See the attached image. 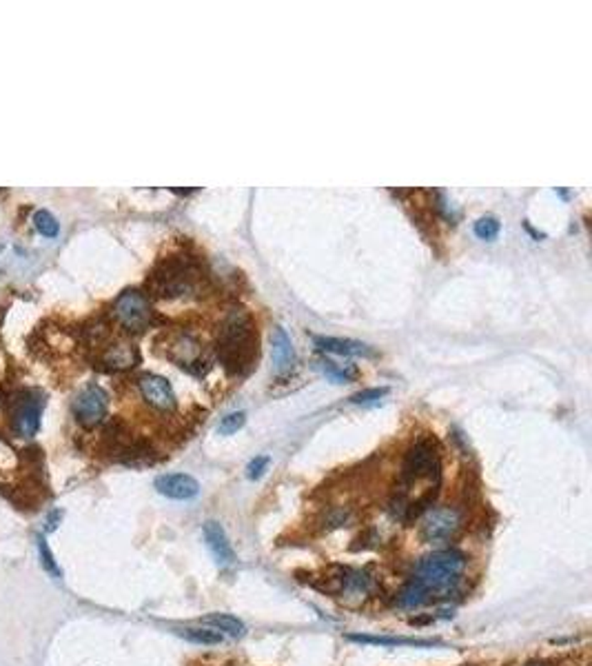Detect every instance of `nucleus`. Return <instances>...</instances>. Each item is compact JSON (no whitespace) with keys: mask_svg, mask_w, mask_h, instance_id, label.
Wrapping results in <instances>:
<instances>
[{"mask_svg":"<svg viewBox=\"0 0 592 666\" xmlns=\"http://www.w3.org/2000/svg\"><path fill=\"white\" fill-rule=\"evenodd\" d=\"M138 360H140L138 349L129 345V342H113L100 355V362L105 365L107 371H127L138 365Z\"/></svg>","mask_w":592,"mask_h":666,"instance_id":"12","label":"nucleus"},{"mask_svg":"<svg viewBox=\"0 0 592 666\" xmlns=\"http://www.w3.org/2000/svg\"><path fill=\"white\" fill-rule=\"evenodd\" d=\"M499 233V220L495 216H484L475 222V236L481 240H493Z\"/></svg>","mask_w":592,"mask_h":666,"instance_id":"23","label":"nucleus"},{"mask_svg":"<svg viewBox=\"0 0 592 666\" xmlns=\"http://www.w3.org/2000/svg\"><path fill=\"white\" fill-rule=\"evenodd\" d=\"M419 478H435L439 480V453L431 440H417L411 449H408L402 467V480L415 482Z\"/></svg>","mask_w":592,"mask_h":666,"instance_id":"6","label":"nucleus"},{"mask_svg":"<svg viewBox=\"0 0 592 666\" xmlns=\"http://www.w3.org/2000/svg\"><path fill=\"white\" fill-rule=\"evenodd\" d=\"M202 627H209V629H215L220 631L222 635L227 633L231 637H242L247 633V627H244V622L238 620L235 615H227V613H211L207 617H202Z\"/></svg>","mask_w":592,"mask_h":666,"instance_id":"17","label":"nucleus"},{"mask_svg":"<svg viewBox=\"0 0 592 666\" xmlns=\"http://www.w3.org/2000/svg\"><path fill=\"white\" fill-rule=\"evenodd\" d=\"M185 640L193 642V644H204V647H215V644H222L224 635L215 629L202 627V629H180L178 631Z\"/></svg>","mask_w":592,"mask_h":666,"instance_id":"20","label":"nucleus"},{"mask_svg":"<svg viewBox=\"0 0 592 666\" xmlns=\"http://www.w3.org/2000/svg\"><path fill=\"white\" fill-rule=\"evenodd\" d=\"M269 464H271V458H269V455H257V458H253V460L249 462V467H247V478H249V480H260L264 473H267Z\"/></svg>","mask_w":592,"mask_h":666,"instance_id":"25","label":"nucleus"},{"mask_svg":"<svg viewBox=\"0 0 592 666\" xmlns=\"http://www.w3.org/2000/svg\"><path fill=\"white\" fill-rule=\"evenodd\" d=\"M36 544H38V555H40V562H43L45 571H47L49 575H53V577H58V580H60V577H63V571H60L58 562L53 560V553L49 551V544H47V540H45L43 535H38Z\"/></svg>","mask_w":592,"mask_h":666,"instance_id":"21","label":"nucleus"},{"mask_svg":"<svg viewBox=\"0 0 592 666\" xmlns=\"http://www.w3.org/2000/svg\"><path fill=\"white\" fill-rule=\"evenodd\" d=\"M198 282V269L185 258H169L149 278V287L162 298H178L193 291Z\"/></svg>","mask_w":592,"mask_h":666,"instance_id":"3","label":"nucleus"},{"mask_svg":"<svg viewBox=\"0 0 592 666\" xmlns=\"http://www.w3.org/2000/svg\"><path fill=\"white\" fill-rule=\"evenodd\" d=\"M271 355H273V365L277 371H287L293 367L295 362V349L293 342L289 338V333L284 331V327H275L273 335H271Z\"/></svg>","mask_w":592,"mask_h":666,"instance_id":"15","label":"nucleus"},{"mask_svg":"<svg viewBox=\"0 0 592 666\" xmlns=\"http://www.w3.org/2000/svg\"><path fill=\"white\" fill-rule=\"evenodd\" d=\"M320 371L329 380L337 382V385H344V382H351L357 378V369L353 365H337L333 360H322Z\"/></svg>","mask_w":592,"mask_h":666,"instance_id":"18","label":"nucleus"},{"mask_svg":"<svg viewBox=\"0 0 592 666\" xmlns=\"http://www.w3.org/2000/svg\"><path fill=\"white\" fill-rule=\"evenodd\" d=\"M155 491L171 500H193L200 493V484L189 473H165L155 478Z\"/></svg>","mask_w":592,"mask_h":666,"instance_id":"10","label":"nucleus"},{"mask_svg":"<svg viewBox=\"0 0 592 666\" xmlns=\"http://www.w3.org/2000/svg\"><path fill=\"white\" fill-rule=\"evenodd\" d=\"M315 345L320 351L326 353H337V355H362V358H373L375 351L357 340H342V338H315Z\"/></svg>","mask_w":592,"mask_h":666,"instance_id":"14","label":"nucleus"},{"mask_svg":"<svg viewBox=\"0 0 592 666\" xmlns=\"http://www.w3.org/2000/svg\"><path fill=\"white\" fill-rule=\"evenodd\" d=\"M202 533H204V540H207L209 551L218 560V564H231L235 560V553L229 544V538H227V533H224L220 522H215V520L204 522Z\"/></svg>","mask_w":592,"mask_h":666,"instance_id":"11","label":"nucleus"},{"mask_svg":"<svg viewBox=\"0 0 592 666\" xmlns=\"http://www.w3.org/2000/svg\"><path fill=\"white\" fill-rule=\"evenodd\" d=\"M113 316L127 331L140 333L151 325V305L145 293H140L138 289H127L116 298Z\"/></svg>","mask_w":592,"mask_h":666,"instance_id":"5","label":"nucleus"},{"mask_svg":"<svg viewBox=\"0 0 592 666\" xmlns=\"http://www.w3.org/2000/svg\"><path fill=\"white\" fill-rule=\"evenodd\" d=\"M107 407H109L107 391L98 385H89L76 395L71 411L78 420V425H83L85 429H93L100 425L102 420H105Z\"/></svg>","mask_w":592,"mask_h":666,"instance_id":"8","label":"nucleus"},{"mask_svg":"<svg viewBox=\"0 0 592 666\" xmlns=\"http://www.w3.org/2000/svg\"><path fill=\"white\" fill-rule=\"evenodd\" d=\"M16 462H18L16 451L9 447L5 440H0V469H11Z\"/></svg>","mask_w":592,"mask_h":666,"instance_id":"27","label":"nucleus"},{"mask_svg":"<svg viewBox=\"0 0 592 666\" xmlns=\"http://www.w3.org/2000/svg\"><path fill=\"white\" fill-rule=\"evenodd\" d=\"M459 527H461V511L455 507H439L426 511L419 524V535L426 544H442L455 538Z\"/></svg>","mask_w":592,"mask_h":666,"instance_id":"7","label":"nucleus"},{"mask_svg":"<svg viewBox=\"0 0 592 666\" xmlns=\"http://www.w3.org/2000/svg\"><path fill=\"white\" fill-rule=\"evenodd\" d=\"M169 358L178 362V367L195 371V367L202 360V347L191 338V335H180L171 342L169 347Z\"/></svg>","mask_w":592,"mask_h":666,"instance_id":"13","label":"nucleus"},{"mask_svg":"<svg viewBox=\"0 0 592 666\" xmlns=\"http://www.w3.org/2000/svg\"><path fill=\"white\" fill-rule=\"evenodd\" d=\"M386 393H389V389H386V387H377V389H364V391H359V393L351 395V402H353V405H369V402L382 400Z\"/></svg>","mask_w":592,"mask_h":666,"instance_id":"26","label":"nucleus"},{"mask_svg":"<svg viewBox=\"0 0 592 666\" xmlns=\"http://www.w3.org/2000/svg\"><path fill=\"white\" fill-rule=\"evenodd\" d=\"M45 409V395L38 389H18L7 400V411L14 431L23 438H34L40 429V415Z\"/></svg>","mask_w":592,"mask_h":666,"instance_id":"4","label":"nucleus"},{"mask_svg":"<svg viewBox=\"0 0 592 666\" xmlns=\"http://www.w3.org/2000/svg\"><path fill=\"white\" fill-rule=\"evenodd\" d=\"M466 571V555L455 549H444L424 555L402 591L397 593V607L417 609L431 600H446L455 593Z\"/></svg>","mask_w":592,"mask_h":666,"instance_id":"1","label":"nucleus"},{"mask_svg":"<svg viewBox=\"0 0 592 666\" xmlns=\"http://www.w3.org/2000/svg\"><path fill=\"white\" fill-rule=\"evenodd\" d=\"M369 589H371V580L362 571L346 573V577L342 580V593L346 597H364L369 593Z\"/></svg>","mask_w":592,"mask_h":666,"instance_id":"19","label":"nucleus"},{"mask_svg":"<svg viewBox=\"0 0 592 666\" xmlns=\"http://www.w3.org/2000/svg\"><path fill=\"white\" fill-rule=\"evenodd\" d=\"M140 393L151 407L160 411H173L175 409V393L167 378L155 375V373H145L138 380Z\"/></svg>","mask_w":592,"mask_h":666,"instance_id":"9","label":"nucleus"},{"mask_svg":"<svg viewBox=\"0 0 592 666\" xmlns=\"http://www.w3.org/2000/svg\"><path fill=\"white\" fill-rule=\"evenodd\" d=\"M346 640L357 644H373V647H433L437 642L415 640V637H384V635H346Z\"/></svg>","mask_w":592,"mask_h":666,"instance_id":"16","label":"nucleus"},{"mask_svg":"<svg viewBox=\"0 0 592 666\" xmlns=\"http://www.w3.org/2000/svg\"><path fill=\"white\" fill-rule=\"evenodd\" d=\"M60 515H63L60 511H51V513H49V518H47V531H53V529L58 527V520H60Z\"/></svg>","mask_w":592,"mask_h":666,"instance_id":"28","label":"nucleus"},{"mask_svg":"<svg viewBox=\"0 0 592 666\" xmlns=\"http://www.w3.org/2000/svg\"><path fill=\"white\" fill-rule=\"evenodd\" d=\"M34 225H36V229H38L40 233L47 236V238H56L58 231H60L58 220H56L49 211H36V213H34Z\"/></svg>","mask_w":592,"mask_h":666,"instance_id":"22","label":"nucleus"},{"mask_svg":"<svg viewBox=\"0 0 592 666\" xmlns=\"http://www.w3.org/2000/svg\"><path fill=\"white\" fill-rule=\"evenodd\" d=\"M218 358L229 373H247L257 358V333L251 316L244 309H231L218 333Z\"/></svg>","mask_w":592,"mask_h":666,"instance_id":"2","label":"nucleus"},{"mask_svg":"<svg viewBox=\"0 0 592 666\" xmlns=\"http://www.w3.org/2000/svg\"><path fill=\"white\" fill-rule=\"evenodd\" d=\"M244 422H247V413H244V411L229 413V415H224V418L220 420L218 431H220L222 435H231V433H235L238 429L244 427Z\"/></svg>","mask_w":592,"mask_h":666,"instance_id":"24","label":"nucleus"}]
</instances>
